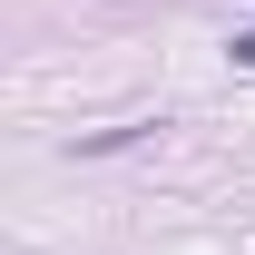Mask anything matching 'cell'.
I'll return each mask as SVG.
<instances>
[{"mask_svg":"<svg viewBox=\"0 0 255 255\" xmlns=\"http://www.w3.org/2000/svg\"><path fill=\"white\" fill-rule=\"evenodd\" d=\"M236 59H246V69H255V30H236Z\"/></svg>","mask_w":255,"mask_h":255,"instance_id":"1","label":"cell"}]
</instances>
